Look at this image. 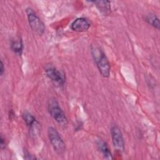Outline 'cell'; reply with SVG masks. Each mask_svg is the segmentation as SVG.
Masks as SVG:
<instances>
[{"label": "cell", "instance_id": "8fae6325", "mask_svg": "<svg viewBox=\"0 0 160 160\" xmlns=\"http://www.w3.org/2000/svg\"><path fill=\"white\" fill-rule=\"evenodd\" d=\"M11 50L16 54L21 55L23 50V44L21 39L13 40L11 42L10 45Z\"/></svg>", "mask_w": 160, "mask_h": 160}, {"label": "cell", "instance_id": "9a60e30c", "mask_svg": "<svg viewBox=\"0 0 160 160\" xmlns=\"http://www.w3.org/2000/svg\"><path fill=\"white\" fill-rule=\"evenodd\" d=\"M4 64L2 61H1V67H0V74L2 76L4 72Z\"/></svg>", "mask_w": 160, "mask_h": 160}, {"label": "cell", "instance_id": "7c38bea8", "mask_svg": "<svg viewBox=\"0 0 160 160\" xmlns=\"http://www.w3.org/2000/svg\"><path fill=\"white\" fill-rule=\"evenodd\" d=\"M22 118L29 128L38 122L35 117L29 112H24L22 114Z\"/></svg>", "mask_w": 160, "mask_h": 160}, {"label": "cell", "instance_id": "ba28073f", "mask_svg": "<svg viewBox=\"0 0 160 160\" xmlns=\"http://www.w3.org/2000/svg\"><path fill=\"white\" fill-rule=\"evenodd\" d=\"M93 2L99 11L104 16L108 15L111 12V2L109 1H94Z\"/></svg>", "mask_w": 160, "mask_h": 160}, {"label": "cell", "instance_id": "30bf717a", "mask_svg": "<svg viewBox=\"0 0 160 160\" xmlns=\"http://www.w3.org/2000/svg\"><path fill=\"white\" fill-rule=\"evenodd\" d=\"M145 21L152 26L154 27L157 29H159V19L158 16L152 13H149L145 16Z\"/></svg>", "mask_w": 160, "mask_h": 160}, {"label": "cell", "instance_id": "5b68a950", "mask_svg": "<svg viewBox=\"0 0 160 160\" xmlns=\"http://www.w3.org/2000/svg\"><path fill=\"white\" fill-rule=\"evenodd\" d=\"M111 134L112 141L114 148L119 152H122L124 150V139L120 128L114 125L111 129Z\"/></svg>", "mask_w": 160, "mask_h": 160}, {"label": "cell", "instance_id": "4fadbf2b", "mask_svg": "<svg viewBox=\"0 0 160 160\" xmlns=\"http://www.w3.org/2000/svg\"><path fill=\"white\" fill-rule=\"evenodd\" d=\"M6 146V143H5V140L3 138L2 136H1V138H0V147L1 149H3L5 148Z\"/></svg>", "mask_w": 160, "mask_h": 160}, {"label": "cell", "instance_id": "3957f363", "mask_svg": "<svg viewBox=\"0 0 160 160\" xmlns=\"http://www.w3.org/2000/svg\"><path fill=\"white\" fill-rule=\"evenodd\" d=\"M48 135L54 151L59 154H63L66 150V145L58 131L53 127H49Z\"/></svg>", "mask_w": 160, "mask_h": 160}, {"label": "cell", "instance_id": "8992f818", "mask_svg": "<svg viewBox=\"0 0 160 160\" xmlns=\"http://www.w3.org/2000/svg\"><path fill=\"white\" fill-rule=\"evenodd\" d=\"M45 72L46 76L52 81L61 86H62L64 84L66 81L64 74L56 68L51 66H48L45 69Z\"/></svg>", "mask_w": 160, "mask_h": 160}, {"label": "cell", "instance_id": "52a82bcc", "mask_svg": "<svg viewBox=\"0 0 160 160\" xmlns=\"http://www.w3.org/2000/svg\"><path fill=\"white\" fill-rule=\"evenodd\" d=\"M90 27L89 21L85 18H79L74 20L71 24V29L76 32H84Z\"/></svg>", "mask_w": 160, "mask_h": 160}, {"label": "cell", "instance_id": "5bb4252c", "mask_svg": "<svg viewBox=\"0 0 160 160\" xmlns=\"http://www.w3.org/2000/svg\"><path fill=\"white\" fill-rule=\"evenodd\" d=\"M24 158L25 159H36V157H34V156H33L32 155H31L29 152H24Z\"/></svg>", "mask_w": 160, "mask_h": 160}, {"label": "cell", "instance_id": "7a4b0ae2", "mask_svg": "<svg viewBox=\"0 0 160 160\" xmlns=\"http://www.w3.org/2000/svg\"><path fill=\"white\" fill-rule=\"evenodd\" d=\"M48 111L51 117L62 127L66 128L68 125V119L56 100H51L48 104Z\"/></svg>", "mask_w": 160, "mask_h": 160}, {"label": "cell", "instance_id": "6da1fadb", "mask_svg": "<svg viewBox=\"0 0 160 160\" xmlns=\"http://www.w3.org/2000/svg\"><path fill=\"white\" fill-rule=\"evenodd\" d=\"M91 52L101 74L104 78L109 77L110 75L111 66L102 49L98 46L94 45L91 48Z\"/></svg>", "mask_w": 160, "mask_h": 160}, {"label": "cell", "instance_id": "277c9868", "mask_svg": "<svg viewBox=\"0 0 160 160\" xmlns=\"http://www.w3.org/2000/svg\"><path fill=\"white\" fill-rule=\"evenodd\" d=\"M26 14L32 31L38 35H42L45 30V26L42 21L31 8L26 9Z\"/></svg>", "mask_w": 160, "mask_h": 160}, {"label": "cell", "instance_id": "9c48e42d", "mask_svg": "<svg viewBox=\"0 0 160 160\" xmlns=\"http://www.w3.org/2000/svg\"><path fill=\"white\" fill-rule=\"evenodd\" d=\"M99 150L102 152L104 158L107 159H112V156L107 144L102 140H99L97 142Z\"/></svg>", "mask_w": 160, "mask_h": 160}]
</instances>
